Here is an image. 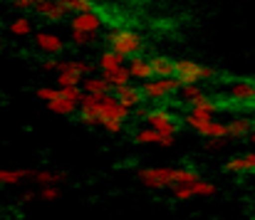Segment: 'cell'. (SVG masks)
I'll return each mask as SVG.
<instances>
[{
	"label": "cell",
	"mask_w": 255,
	"mask_h": 220,
	"mask_svg": "<svg viewBox=\"0 0 255 220\" xmlns=\"http://www.w3.org/2000/svg\"><path fill=\"white\" fill-rule=\"evenodd\" d=\"M104 40H107L109 50L119 52L122 57H136V55H141V50H144V37H141L139 32H134V30L114 27V30L107 32Z\"/></svg>",
	"instance_id": "cell-1"
},
{
	"label": "cell",
	"mask_w": 255,
	"mask_h": 220,
	"mask_svg": "<svg viewBox=\"0 0 255 220\" xmlns=\"http://www.w3.org/2000/svg\"><path fill=\"white\" fill-rule=\"evenodd\" d=\"M173 74L178 77L181 84H196V82H206V79H216L218 72L208 65H201L196 60H188V57H181L173 62Z\"/></svg>",
	"instance_id": "cell-2"
},
{
	"label": "cell",
	"mask_w": 255,
	"mask_h": 220,
	"mask_svg": "<svg viewBox=\"0 0 255 220\" xmlns=\"http://www.w3.org/2000/svg\"><path fill=\"white\" fill-rule=\"evenodd\" d=\"M136 176H139V183L149 191H166L171 186H176V168H169V166H146Z\"/></svg>",
	"instance_id": "cell-3"
},
{
	"label": "cell",
	"mask_w": 255,
	"mask_h": 220,
	"mask_svg": "<svg viewBox=\"0 0 255 220\" xmlns=\"http://www.w3.org/2000/svg\"><path fill=\"white\" fill-rule=\"evenodd\" d=\"M178 89H181V82H178L176 74H171V77H151V79H144L141 82V92L151 102L166 99L169 94L178 92Z\"/></svg>",
	"instance_id": "cell-4"
},
{
	"label": "cell",
	"mask_w": 255,
	"mask_h": 220,
	"mask_svg": "<svg viewBox=\"0 0 255 220\" xmlns=\"http://www.w3.org/2000/svg\"><path fill=\"white\" fill-rule=\"evenodd\" d=\"M129 114H131V109H127V107L117 99V94L107 92V94L99 97V121H102V119H119V121H127Z\"/></svg>",
	"instance_id": "cell-5"
},
{
	"label": "cell",
	"mask_w": 255,
	"mask_h": 220,
	"mask_svg": "<svg viewBox=\"0 0 255 220\" xmlns=\"http://www.w3.org/2000/svg\"><path fill=\"white\" fill-rule=\"evenodd\" d=\"M134 144H139V146L171 148L173 144H176V136H171V134H161V131H156L154 126H146V129L134 131Z\"/></svg>",
	"instance_id": "cell-6"
},
{
	"label": "cell",
	"mask_w": 255,
	"mask_h": 220,
	"mask_svg": "<svg viewBox=\"0 0 255 220\" xmlns=\"http://www.w3.org/2000/svg\"><path fill=\"white\" fill-rule=\"evenodd\" d=\"M99 30H102V15H97L94 10L75 12L70 17V32H99Z\"/></svg>",
	"instance_id": "cell-7"
},
{
	"label": "cell",
	"mask_w": 255,
	"mask_h": 220,
	"mask_svg": "<svg viewBox=\"0 0 255 220\" xmlns=\"http://www.w3.org/2000/svg\"><path fill=\"white\" fill-rule=\"evenodd\" d=\"M146 124L154 126V129L161 131V134H171V136L178 134V126H176V121H173L169 109H159V107H156V109H149V111H146Z\"/></svg>",
	"instance_id": "cell-8"
},
{
	"label": "cell",
	"mask_w": 255,
	"mask_h": 220,
	"mask_svg": "<svg viewBox=\"0 0 255 220\" xmlns=\"http://www.w3.org/2000/svg\"><path fill=\"white\" fill-rule=\"evenodd\" d=\"M32 10H35L42 20H47V22H62V20L70 15L67 5H65V2H57V0H37Z\"/></svg>",
	"instance_id": "cell-9"
},
{
	"label": "cell",
	"mask_w": 255,
	"mask_h": 220,
	"mask_svg": "<svg viewBox=\"0 0 255 220\" xmlns=\"http://www.w3.org/2000/svg\"><path fill=\"white\" fill-rule=\"evenodd\" d=\"M35 47L42 52V55H60L62 50H65V40L57 35V32H52V30H40L37 35H35Z\"/></svg>",
	"instance_id": "cell-10"
},
{
	"label": "cell",
	"mask_w": 255,
	"mask_h": 220,
	"mask_svg": "<svg viewBox=\"0 0 255 220\" xmlns=\"http://www.w3.org/2000/svg\"><path fill=\"white\" fill-rule=\"evenodd\" d=\"M216 119H213V114L211 111H206V109H193L191 107V111L186 114V126L191 129V131H196V134H201V136H208V131H211V124H213Z\"/></svg>",
	"instance_id": "cell-11"
},
{
	"label": "cell",
	"mask_w": 255,
	"mask_h": 220,
	"mask_svg": "<svg viewBox=\"0 0 255 220\" xmlns=\"http://www.w3.org/2000/svg\"><path fill=\"white\" fill-rule=\"evenodd\" d=\"M27 178L37 186H50V183H65L67 171H52V168H27Z\"/></svg>",
	"instance_id": "cell-12"
},
{
	"label": "cell",
	"mask_w": 255,
	"mask_h": 220,
	"mask_svg": "<svg viewBox=\"0 0 255 220\" xmlns=\"http://www.w3.org/2000/svg\"><path fill=\"white\" fill-rule=\"evenodd\" d=\"M47 109H50L52 114H57V116H72V114L80 111V102H72V99L62 97V94H60V87H57V94L47 102Z\"/></svg>",
	"instance_id": "cell-13"
},
{
	"label": "cell",
	"mask_w": 255,
	"mask_h": 220,
	"mask_svg": "<svg viewBox=\"0 0 255 220\" xmlns=\"http://www.w3.org/2000/svg\"><path fill=\"white\" fill-rule=\"evenodd\" d=\"M223 168H226L228 173H255V151L228 158Z\"/></svg>",
	"instance_id": "cell-14"
},
{
	"label": "cell",
	"mask_w": 255,
	"mask_h": 220,
	"mask_svg": "<svg viewBox=\"0 0 255 220\" xmlns=\"http://www.w3.org/2000/svg\"><path fill=\"white\" fill-rule=\"evenodd\" d=\"M117 99L127 107V109H136L141 107V102L146 99L141 87H131V84H124V87H117Z\"/></svg>",
	"instance_id": "cell-15"
},
{
	"label": "cell",
	"mask_w": 255,
	"mask_h": 220,
	"mask_svg": "<svg viewBox=\"0 0 255 220\" xmlns=\"http://www.w3.org/2000/svg\"><path fill=\"white\" fill-rule=\"evenodd\" d=\"M129 74H131V79H139V82H144V79H151L154 77V67H151V62L149 60H144L141 55H136V57H129Z\"/></svg>",
	"instance_id": "cell-16"
},
{
	"label": "cell",
	"mask_w": 255,
	"mask_h": 220,
	"mask_svg": "<svg viewBox=\"0 0 255 220\" xmlns=\"http://www.w3.org/2000/svg\"><path fill=\"white\" fill-rule=\"evenodd\" d=\"M228 94H231L233 102L248 104V102L255 99V84H251V82H233V84L228 87Z\"/></svg>",
	"instance_id": "cell-17"
},
{
	"label": "cell",
	"mask_w": 255,
	"mask_h": 220,
	"mask_svg": "<svg viewBox=\"0 0 255 220\" xmlns=\"http://www.w3.org/2000/svg\"><path fill=\"white\" fill-rule=\"evenodd\" d=\"M7 32H10L12 37H30V35H32V20H30V17H25V12H20L17 17H12V20H10Z\"/></svg>",
	"instance_id": "cell-18"
},
{
	"label": "cell",
	"mask_w": 255,
	"mask_h": 220,
	"mask_svg": "<svg viewBox=\"0 0 255 220\" xmlns=\"http://www.w3.org/2000/svg\"><path fill=\"white\" fill-rule=\"evenodd\" d=\"M251 131H253V121L246 116L228 121V139H246V136H251Z\"/></svg>",
	"instance_id": "cell-19"
},
{
	"label": "cell",
	"mask_w": 255,
	"mask_h": 220,
	"mask_svg": "<svg viewBox=\"0 0 255 220\" xmlns=\"http://www.w3.org/2000/svg\"><path fill=\"white\" fill-rule=\"evenodd\" d=\"M102 77L117 89V87H124V84H129L131 82V74H129V67H114V70H107V72H102Z\"/></svg>",
	"instance_id": "cell-20"
},
{
	"label": "cell",
	"mask_w": 255,
	"mask_h": 220,
	"mask_svg": "<svg viewBox=\"0 0 255 220\" xmlns=\"http://www.w3.org/2000/svg\"><path fill=\"white\" fill-rule=\"evenodd\" d=\"M82 89H85V92H89V94L102 97V94H107V92L112 89V84H109L104 77H89V74H87L85 82H82Z\"/></svg>",
	"instance_id": "cell-21"
},
{
	"label": "cell",
	"mask_w": 255,
	"mask_h": 220,
	"mask_svg": "<svg viewBox=\"0 0 255 220\" xmlns=\"http://www.w3.org/2000/svg\"><path fill=\"white\" fill-rule=\"evenodd\" d=\"M124 60H127V57H122L119 52H114V50H104V52L99 55L97 65H99V70H102V72H107V70L122 67V65H124Z\"/></svg>",
	"instance_id": "cell-22"
},
{
	"label": "cell",
	"mask_w": 255,
	"mask_h": 220,
	"mask_svg": "<svg viewBox=\"0 0 255 220\" xmlns=\"http://www.w3.org/2000/svg\"><path fill=\"white\" fill-rule=\"evenodd\" d=\"M27 178V168H0V186H17Z\"/></svg>",
	"instance_id": "cell-23"
},
{
	"label": "cell",
	"mask_w": 255,
	"mask_h": 220,
	"mask_svg": "<svg viewBox=\"0 0 255 220\" xmlns=\"http://www.w3.org/2000/svg\"><path fill=\"white\" fill-rule=\"evenodd\" d=\"M62 70H67V72H80V74H92V65L87 62V60H75V57H67V60H60V67H57V72H62Z\"/></svg>",
	"instance_id": "cell-24"
},
{
	"label": "cell",
	"mask_w": 255,
	"mask_h": 220,
	"mask_svg": "<svg viewBox=\"0 0 255 220\" xmlns=\"http://www.w3.org/2000/svg\"><path fill=\"white\" fill-rule=\"evenodd\" d=\"M149 62L154 67V77H171L173 74V60L164 57V55H154Z\"/></svg>",
	"instance_id": "cell-25"
},
{
	"label": "cell",
	"mask_w": 255,
	"mask_h": 220,
	"mask_svg": "<svg viewBox=\"0 0 255 220\" xmlns=\"http://www.w3.org/2000/svg\"><path fill=\"white\" fill-rule=\"evenodd\" d=\"M191 188H193V196L196 198H213L216 193H218V186L216 183H208V181H193L191 183Z\"/></svg>",
	"instance_id": "cell-26"
},
{
	"label": "cell",
	"mask_w": 255,
	"mask_h": 220,
	"mask_svg": "<svg viewBox=\"0 0 255 220\" xmlns=\"http://www.w3.org/2000/svg\"><path fill=\"white\" fill-rule=\"evenodd\" d=\"M171 198L176 201V203H188V201H193L196 196H193V188L188 186V183H176V186H171Z\"/></svg>",
	"instance_id": "cell-27"
},
{
	"label": "cell",
	"mask_w": 255,
	"mask_h": 220,
	"mask_svg": "<svg viewBox=\"0 0 255 220\" xmlns=\"http://www.w3.org/2000/svg\"><path fill=\"white\" fill-rule=\"evenodd\" d=\"M55 82H57V87H75V84H82V82H85V74L62 70V72H57Z\"/></svg>",
	"instance_id": "cell-28"
},
{
	"label": "cell",
	"mask_w": 255,
	"mask_h": 220,
	"mask_svg": "<svg viewBox=\"0 0 255 220\" xmlns=\"http://www.w3.org/2000/svg\"><path fill=\"white\" fill-rule=\"evenodd\" d=\"M37 198H40V201H47V203H52V201H60V198H62V191L57 188V183L40 186V193H37Z\"/></svg>",
	"instance_id": "cell-29"
},
{
	"label": "cell",
	"mask_w": 255,
	"mask_h": 220,
	"mask_svg": "<svg viewBox=\"0 0 255 220\" xmlns=\"http://www.w3.org/2000/svg\"><path fill=\"white\" fill-rule=\"evenodd\" d=\"M178 92H181V99H183V102H188V104H191L196 97H201V94H203L201 82H196V84H181V89H178Z\"/></svg>",
	"instance_id": "cell-30"
},
{
	"label": "cell",
	"mask_w": 255,
	"mask_h": 220,
	"mask_svg": "<svg viewBox=\"0 0 255 220\" xmlns=\"http://www.w3.org/2000/svg\"><path fill=\"white\" fill-rule=\"evenodd\" d=\"M94 40H97V32H72V42L77 47H89L94 45Z\"/></svg>",
	"instance_id": "cell-31"
},
{
	"label": "cell",
	"mask_w": 255,
	"mask_h": 220,
	"mask_svg": "<svg viewBox=\"0 0 255 220\" xmlns=\"http://www.w3.org/2000/svg\"><path fill=\"white\" fill-rule=\"evenodd\" d=\"M60 94L67 97V99H72V102H80L82 94H85V89H82V84H75V87H60Z\"/></svg>",
	"instance_id": "cell-32"
},
{
	"label": "cell",
	"mask_w": 255,
	"mask_h": 220,
	"mask_svg": "<svg viewBox=\"0 0 255 220\" xmlns=\"http://www.w3.org/2000/svg\"><path fill=\"white\" fill-rule=\"evenodd\" d=\"M65 5H67L70 15H75V12H85V10H92V0H67Z\"/></svg>",
	"instance_id": "cell-33"
},
{
	"label": "cell",
	"mask_w": 255,
	"mask_h": 220,
	"mask_svg": "<svg viewBox=\"0 0 255 220\" xmlns=\"http://www.w3.org/2000/svg\"><path fill=\"white\" fill-rule=\"evenodd\" d=\"M55 94H57V87H37V89H35V97H37L40 102H45V104H47Z\"/></svg>",
	"instance_id": "cell-34"
},
{
	"label": "cell",
	"mask_w": 255,
	"mask_h": 220,
	"mask_svg": "<svg viewBox=\"0 0 255 220\" xmlns=\"http://www.w3.org/2000/svg\"><path fill=\"white\" fill-rule=\"evenodd\" d=\"M35 2H37V0H10L12 10H17V12H27V10H32Z\"/></svg>",
	"instance_id": "cell-35"
},
{
	"label": "cell",
	"mask_w": 255,
	"mask_h": 220,
	"mask_svg": "<svg viewBox=\"0 0 255 220\" xmlns=\"http://www.w3.org/2000/svg\"><path fill=\"white\" fill-rule=\"evenodd\" d=\"M40 67H42V72H57V67H60V60L50 55L47 60H42V62H40Z\"/></svg>",
	"instance_id": "cell-36"
},
{
	"label": "cell",
	"mask_w": 255,
	"mask_h": 220,
	"mask_svg": "<svg viewBox=\"0 0 255 220\" xmlns=\"http://www.w3.org/2000/svg\"><path fill=\"white\" fill-rule=\"evenodd\" d=\"M37 198V193H32V191H22L20 193V203H32Z\"/></svg>",
	"instance_id": "cell-37"
},
{
	"label": "cell",
	"mask_w": 255,
	"mask_h": 220,
	"mask_svg": "<svg viewBox=\"0 0 255 220\" xmlns=\"http://www.w3.org/2000/svg\"><path fill=\"white\" fill-rule=\"evenodd\" d=\"M2 47H5V37L0 35V52H2Z\"/></svg>",
	"instance_id": "cell-38"
},
{
	"label": "cell",
	"mask_w": 255,
	"mask_h": 220,
	"mask_svg": "<svg viewBox=\"0 0 255 220\" xmlns=\"http://www.w3.org/2000/svg\"><path fill=\"white\" fill-rule=\"evenodd\" d=\"M248 139H251V144L255 146V131H251V136H248Z\"/></svg>",
	"instance_id": "cell-39"
},
{
	"label": "cell",
	"mask_w": 255,
	"mask_h": 220,
	"mask_svg": "<svg viewBox=\"0 0 255 220\" xmlns=\"http://www.w3.org/2000/svg\"><path fill=\"white\" fill-rule=\"evenodd\" d=\"M57 2H67V0H57Z\"/></svg>",
	"instance_id": "cell-40"
},
{
	"label": "cell",
	"mask_w": 255,
	"mask_h": 220,
	"mask_svg": "<svg viewBox=\"0 0 255 220\" xmlns=\"http://www.w3.org/2000/svg\"><path fill=\"white\" fill-rule=\"evenodd\" d=\"M253 107H255V99H253Z\"/></svg>",
	"instance_id": "cell-41"
}]
</instances>
